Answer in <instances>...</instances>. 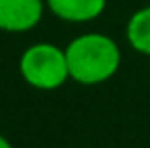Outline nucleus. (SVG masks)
<instances>
[{
	"label": "nucleus",
	"instance_id": "1",
	"mask_svg": "<svg viewBox=\"0 0 150 148\" xmlns=\"http://www.w3.org/2000/svg\"><path fill=\"white\" fill-rule=\"evenodd\" d=\"M65 57L69 79L87 87L110 81L122 65V51L116 39L96 30L73 37L65 47Z\"/></svg>",
	"mask_w": 150,
	"mask_h": 148
},
{
	"label": "nucleus",
	"instance_id": "2",
	"mask_svg": "<svg viewBox=\"0 0 150 148\" xmlns=\"http://www.w3.org/2000/svg\"><path fill=\"white\" fill-rule=\"evenodd\" d=\"M18 73L26 85L39 91H55L69 81L65 47L55 43H33L18 59Z\"/></svg>",
	"mask_w": 150,
	"mask_h": 148
},
{
	"label": "nucleus",
	"instance_id": "3",
	"mask_svg": "<svg viewBox=\"0 0 150 148\" xmlns=\"http://www.w3.org/2000/svg\"><path fill=\"white\" fill-rule=\"evenodd\" d=\"M45 0H0V30L8 35L30 33L45 16Z\"/></svg>",
	"mask_w": 150,
	"mask_h": 148
},
{
	"label": "nucleus",
	"instance_id": "4",
	"mask_svg": "<svg viewBox=\"0 0 150 148\" xmlns=\"http://www.w3.org/2000/svg\"><path fill=\"white\" fill-rule=\"evenodd\" d=\"M55 18L69 25H85L98 21L108 8V0H45Z\"/></svg>",
	"mask_w": 150,
	"mask_h": 148
},
{
	"label": "nucleus",
	"instance_id": "5",
	"mask_svg": "<svg viewBox=\"0 0 150 148\" xmlns=\"http://www.w3.org/2000/svg\"><path fill=\"white\" fill-rule=\"evenodd\" d=\"M124 33L132 49L144 57H150V4L130 14Z\"/></svg>",
	"mask_w": 150,
	"mask_h": 148
},
{
	"label": "nucleus",
	"instance_id": "6",
	"mask_svg": "<svg viewBox=\"0 0 150 148\" xmlns=\"http://www.w3.org/2000/svg\"><path fill=\"white\" fill-rule=\"evenodd\" d=\"M0 148H14V146L10 144V140H8L6 136H2V134H0Z\"/></svg>",
	"mask_w": 150,
	"mask_h": 148
}]
</instances>
